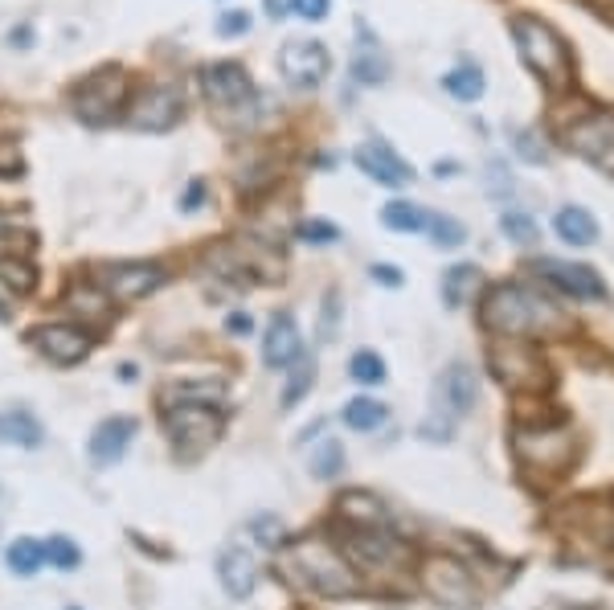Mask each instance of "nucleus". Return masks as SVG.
Wrapping results in <instances>:
<instances>
[{
  "mask_svg": "<svg viewBox=\"0 0 614 610\" xmlns=\"http://www.w3.org/2000/svg\"><path fill=\"white\" fill-rule=\"evenodd\" d=\"M484 324L496 336L508 340H529L541 332L561 328V308L541 295L537 287H524V283H496L484 299Z\"/></svg>",
  "mask_w": 614,
  "mask_h": 610,
  "instance_id": "obj_1",
  "label": "nucleus"
},
{
  "mask_svg": "<svg viewBox=\"0 0 614 610\" xmlns=\"http://www.w3.org/2000/svg\"><path fill=\"white\" fill-rule=\"evenodd\" d=\"M348 373L361 385H385V361L373 353V348H357L353 357H348Z\"/></svg>",
  "mask_w": 614,
  "mask_h": 610,
  "instance_id": "obj_35",
  "label": "nucleus"
},
{
  "mask_svg": "<svg viewBox=\"0 0 614 610\" xmlns=\"http://www.w3.org/2000/svg\"><path fill=\"white\" fill-rule=\"evenodd\" d=\"M299 238L303 242H332L336 238V226H328V222H303L299 226Z\"/></svg>",
  "mask_w": 614,
  "mask_h": 610,
  "instance_id": "obj_44",
  "label": "nucleus"
},
{
  "mask_svg": "<svg viewBox=\"0 0 614 610\" xmlns=\"http://www.w3.org/2000/svg\"><path fill=\"white\" fill-rule=\"evenodd\" d=\"M348 549H353L357 565L369 574L377 570H398V565L410 561V549L398 541V537H389L385 529H357L353 541H348Z\"/></svg>",
  "mask_w": 614,
  "mask_h": 610,
  "instance_id": "obj_17",
  "label": "nucleus"
},
{
  "mask_svg": "<svg viewBox=\"0 0 614 610\" xmlns=\"http://www.w3.org/2000/svg\"><path fill=\"white\" fill-rule=\"evenodd\" d=\"M418 582L430 602L447 606V610H471L479 602V582L467 565L451 553H430L418 570Z\"/></svg>",
  "mask_w": 614,
  "mask_h": 610,
  "instance_id": "obj_7",
  "label": "nucleus"
},
{
  "mask_svg": "<svg viewBox=\"0 0 614 610\" xmlns=\"http://www.w3.org/2000/svg\"><path fill=\"white\" fill-rule=\"evenodd\" d=\"M164 267L156 263H115L103 271V291L115 303H140L164 287Z\"/></svg>",
  "mask_w": 614,
  "mask_h": 610,
  "instance_id": "obj_12",
  "label": "nucleus"
},
{
  "mask_svg": "<svg viewBox=\"0 0 614 610\" xmlns=\"http://www.w3.org/2000/svg\"><path fill=\"white\" fill-rule=\"evenodd\" d=\"M33 267L25 258H0V283L9 287V295H29L33 291Z\"/></svg>",
  "mask_w": 614,
  "mask_h": 610,
  "instance_id": "obj_36",
  "label": "nucleus"
},
{
  "mask_svg": "<svg viewBox=\"0 0 614 610\" xmlns=\"http://www.w3.org/2000/svg\"><path fill=\"white\" fill-rule=\"evenodd\" d=\"M66 610H82V606H66Z\"/></svg>",
  "mask_w": 614,
  "mask_h": 610,
  "instance_id": "obj_50",
  "label": "nucleus"
},
{
  "mask_svg": "<svg viewBox=\"0 0 614 610\" xmlns=\"http://www.w3.org/2000/svg\"><path fill=\"white\" fill-rule=\"evenodd\" d=\"M226 328H234V332H250V320H246V316L238 312L234 320H226Z\"/></svg>",
  "mask_w": 614,
  "mask_h": 610,
  "instance_id": "obj_48",
  "label": "nucleus"
},
{
  "mask_svg": "<svg viewBox=\"0 0 614 610\" xmlns=\"http://www.w3.org/2000/svg\"><path fill=\"white\" fill-rule=\"evenodd\" d=\"M131 99V78L123 66H99L95 74H86L82 82H74L70 91V107L82 123H111Z\"/></svg>",
  "mask_w": 614,
  "mask_h": 610,
  "instance_id": "obj_6",
  "label": "nucleus"
},
{
  "mask_svg": "<svg viewBox=\"0 0 614 610\" xmlns=\"http://www.w3.org/2000/svg\"><path fill=\"white\" fill-rule=\"evenodd\" d=\"M381 226L398 230V234H418V230H426V213L418 205H410V201H389L381 209Z\"/></svg>",
  "mask_w": 614,
  "mask_h": 610,
  "instance_id": "obj_32",
  "label": "nucleus"
},
{
  "mask_svg": "<svg viewBox=\"0 0 614 610\" xmlns=\"http://www.w3.org/2000/svg\"><path fill=\"white\" fill-rule=\"evenodd\" d=\"M512 37H516L520 62L545 86H553V91L569 86V78H574V54H569L565 37L557 29H549L541 17H512Z\"/></svg>",
  "mask_w": 614,
  "mask_h": 610,
  "instance_id": "obj_3",
  "label": "nucleus"
},
{
  "mask_svg": "<svg viewBox=\"0 0 614 610\" xmlns=\"http://www.w3.org/2000/svg\"><path fill=\"white\" fill-rule=\"evenodd\" d=\"M164 430L181 455H205L222 439V414L213 406H168Z\"/></svg>",
  "mask_w": 614,
  "mask_h": 610,
  "instance_id": "obj_8",
  "label": "nucleus"
},
{
  "mask_svg": "<svg viewBox=\"0 0 614 610\" xmlns=\"http://www.w3.org/2000/svg\"><path fill=\"white\" fill-rule=\"evenodd\" d=\"M332 9V0H291V13H299L303 21H324Z\"/></svg>",
  "mask_w": 614,
  "mask_h": 610,
  "instance_id": "obj_42",
  "label": "nucleus"
},
{
  "mask_svg": "<svg viewBox=\"0 0 614 610\" xmlns=\"http://www.w3.org/2000/svg\"><path fill=\"white\" fill-rule=\"evenodd\" d=\"M426 234H430V242L438 250H455L467 238V230L455 222V217H447V213H426Z\"/></svg>",
  "mask_w": 614,
  "mask_h": 610,
  "instance_id": "obj_33",
  "label": "nucleus"
},
{
  "mask_svg": "<svg viewBox=\"0 0 614 610\" xmlns=\"http://www.w3.org/2000/svg\"><path fill=\"white\" fill-rule=\"evenodd\" d=\"M479 279H484V271L471 267V263L451 267V271L443 275V303H447V308H467L471 295H475V287H479Z\"/></svg>",
  "mask_w": 614,
  "mask_h": 610,
  "instance_id": "obj_25",
  "label": "nucleus"
},
{
  "mask_svg": "<svg viewBox=\"0 0 614 610\" xmlns=\"http://www.w3.org/2000/svg\"><path fill=\"white\" fill-rule=\"evenodd\" d=\"M340 512L361 529H381V520H385V504L377 496H369V492H344Z\"/></svg>",
  "mask_w": 614,
  "mask_h": 610,
  "instance_id": "obj_28",
  "label": "nucleus"
},
{
  "mask_svg": "<svg viewBox=\"0 0 614 610\" xmlns=\"http://www.w3.org/2000/svg\"><path fill=\"white\" fill-rule=\"evenodd\" d=\"M267 13H271V17H283V13H291V0H267Z\"/></svg>",
  "mask_w": 614,
  "mask_h": 610,
  "instance_id": "obj_47",
  "label": "nucleus"
},
{
  "mask_svg": "<svg viewBox=\"0 0 614 610\" xmlns=\"http://www.w3.org/2000/svg\"><path fill=\"white\" fill-rule=\"evenodd\" d=\"M353 160H357V168L365 172V177L377 181L381 189H406L414 181V168L402 156H393L389 148H381V144H361Z\"/></svg>",
  "mask_w": 614,
  "mask_h": 610,
  "instance_id": "obj_20",
  "label": "nucleus"
},
{
  "mask_svg": "<svg viewBox=\"0 0 614 610\" xmlns=\"http://www.w3.org/2000/svg\"><path fill=\"white\" fill-rule=\"evenodd\" d=\"M553 230H557V238L569 242V246H594V242H598V222H594V213L582 209V205L557 209Z\"/></svg>",
  "mask_w": 614,
  "mask_h": 610,
  "instance_id": "obj_22",
  "label": "nucleus"
},
{
  "mask_svg": "<svg viewBox=\"0 0 614 610\" xmlns=\"http://www.w3.org/2000/svg\"><path fill=\"white\" fill-rule=\"evenodd\" d=\"M279 70H283V78H287L291 86L316 91V86L328 78V70H332V58H328V50L320 46V41L307 37V41H291V46H283Z\"/></svg>",
  "mask_w": 614,
  "mask_h": 610,
  "instance_id": "obj_15",
  "label": "nucleus"
},
{
  "mask_svg": "<svg viewBox=\"0 0 614 610\" xmlns=\"http://www.w3.org/2000/svg\"><path fill=\"white\" fill-rule=\"evenodd\" d=\"M299 357H303V336H299V324H295L287 312L271 316L267 336H262V365H267V369H291Z\"/></svg>",
  "mask_w": 614,
  "mask_h": 610,
  "instance_id": "obj_19",
  "label": "nucleus"
},
{
  "mask_svg": "<svg viewBox=\"0 0 614 610\" xmlns=\"http://www.w3.org/2000/svg\"><path fill=\"white\" fill-rule=\"evenodd\" d=\"M181 107H185L181 86L156 82V86H144V91H140L136 99H131V107H127V123H131V127H140V132H168V127L181 119Z\"/></svg>",
  "mask_w": 614,
  "mask_h": 610,
  "instance_id": "obj_10",
  "label": "nucleus"
},
{
  "mask_svg": "<svg viewBox=\"0 0 614 610\" xmlns=\"http://www.w3.org/2000/svg\"><path fill=\"white\" fill-rule=\"evenodd\" d=\"M533 275L549 279L553 287H561L565 295L574 299H594V303H606V283L594 267L586 263H565V258H537L533 263Z\"/></svg>",
  "mask_w": 614,
  "mask_h": 610,
  "instance_id": "obj_14",
  "label": "nucleus"
},
{
  "mask_svg": "<svg viewBox=\"0 0 614 610\" xmlns=\"http://www.w3.org/2000/svg\"><path fill=\"white\" fill-rule=\"evenodd\" d=\"M500 230H504L516 246H533V242H537V222H533L529 213H512V209H508V213L500 217Z\"/></svg>",
  "mask_w": 614,
  "mask_h": 610,
  "instance_id": "obj_40",
  "label": "nucleus"
},
{
  "mask_svg": "<svg viewBox=\"0 0 614 610\" xmlns=\"http://www.w3.org/2000/svg\"><path fill=\"white\" fill-rule=\"evenodd\" d=\"M5 565L17 578H37V570L46 565V541H33V537H17L5 553Z\"/></svg>",
  "mask_w": 614,
  "mask_h": 610,
  "instance_id": "obj_26",
  "label": "nucleus"
},
{
  "mask_svg": "<svg viewBox=\"0 0 614 610\" xmlns=\"http://www.w3.org/2000/svg\"><path fill=\"white\" fill-rule=\"evenodd\" d=\"M0 443L33 451V447L46 443V426H41L33 414H25V410H9V414H0Z\"/></svg>",
  "mask_w": 614,
  "mask_h": 610,
  "instance_id": "obj_23",
  "label": "nucleus"
},
{
  "mask_svg": "<svg viewBox=\"0 0 614 610\" xmlns=\"http://www.w3.org/2000/svg\"><path fill=\"white\" fill-rule=\"evenodd\" d=\"M107 303H111V299H107V291H103L99 283H95V287H91V283H74V287L66 291V308H70L74 316H82V320H99V316L107 312Z\"/></svg>",
  "mask_w": 614,
  "mask_h": 610,
  "instance_id": "obj_30",
  "label": "nucleus"
},
{
  "mask_svg": "<svg viewBox=\"0 0 614 610\" xmlns=\"http://www.w3.org/2000/svg\"><path fill=\"white\" fill-rule=\"evenodd\" d=\"M29 344L54 365H78L91 353V332H82L78 324H41L29 332Z\"/></svg>",
  "mask_w": 614,
  "mask_h": 610,
  "instance_id": "obj_16",
  "label": "nucleus"
},
{
  "mask_svg": "<svg viewBox=\"0 0 614 610\" xmlns=\"http://www.w3.org/2000/svg\"><path fill=\"white\" fill-rule=\"evenodd\" d=\"M201 91L205 99L217 107V111H226V115H238V111H250L254 107V82L250 74L238 66V62H213L205 66L201 74Z\"/></svg>",
  "mask_w": 614,
  "mask_h": 610,
  "instance_id": "obj_9",
  "label": "nucleus"
},
{
  "mask_svg": "<svg viewBox=\"0 0 614 610\" xmlns=\"http://www.w3.org/2000/svg\"><path fill=\"white\" fill-rule=\"evenodd\" d=\"M217 33H222V37L250 33V13H226V17H217Z\"/></svg>",
  "mask_w": 614,
  "mask_h": 610,
  "instance_id": "obj_43",
  "label": "nucleus"
},
{
  "mask_svg": "<svg viewBox=\"0 0 614 610\" xmlns=\"http://www.w3.org/2000/svg\"><path fill=\"white\" fill-rule=\"evenodd\" d=\"M136 430H140V422H136V418H127V414H111V418H103V422L91 430V463H95V467H111V463H119V459L127 455L131 439H136Z\"/></svg>",
  "mask_w": 614,
  "mask_h": 610,
  "instance_id": "obj_18",
  "label": "nucleus"
},
{
  "mask_svg": "<svg viewBox=\"0 0 614 610\" xmlns=\"http://www.w3.org/2000/svg\"><path fill=\"white\" fill-rule=\"evenodd\" d=\"M385 74H389L385 54H377V50H361V54L353 58V78H357L361 86H381Z\"/></svg>",
  "mask_w": 614,
  "mask_h": 610,
  "instance_id": "obj_37",
  "label": "nucleus"
},
{
  "mask_svg": "<svg viewBox=\"0 0 614 610\" xmlns=\"http://www.w3.org/2000/svg\"><path fill=\"white\" fill-rule=\"evenodd\" d=\"M33 234L25 226H9V222H0V258H25L33 250Z\"/></svg>",
  "mask_w": 614,
  "mask_h": 610,
  "instance_id": "obj_38",
  "label": "nucleus"
},
{
  "mask_svg": "<svg viewBox=\"0 0 614 610\" xmlns=\"http://www.w3.org/2000/svg\"><path fill=\"white\" fill-rule=\"evenodd\" d=\"M78 561H82V549L70 537H50L46 541V565H54V570H78Z\"/></svg>",
  "mask_w": 614,
  "mask_h": 610,
  "instance_id": "obj_39",
  "label": "nucleus"
},
{
  "mask_svg": "<svg viewBox=\"0 0 614 610\" xmlns=\"http://www.w3.org/2000/svg\"><path fill=\"white\" fill-rule=\"evenodd\" d=\"M430 402H434L430 418L418 426V434H422V439H434V443H447L451 426L459 418H467L475 410V402H479V377H475V369L463 365V361L447 365L443 373H438V381H434V398Z\"/></svg>",
  "mask_w": 614,
  "mask_h": 610,
  "instance_id": "obj_4",
  "label": "nucleus"
},
{
  "mask_svg": "<svg viewBox=\"0 0 614 610\" xmlns=\"http://www.w3.org/2000/svg\"><path fill=\"white\" fill-rule=\"evenodd\" d=\"M307 471H312L316 479H336V475L344 471V447H340L336 439H324V443L312 451V459H307Z\"/></svg>",
  "mask_w": 614,
  "mask_h": 610,
  "instance_id": "obj_34",
  "label": "nucleus"
},
{
  "mask_svg": "<svg viewBox=\"0 0 614 610\" xmlns=\"http://www.w3.org/2000/svg\"><path fill=\"white\" fill-rule=\"evenodd\" d=\"M344 426L348 430H361V434H369V430H377V426H385V418H389V406L385 402H377V398H353L344 406Z\"/></svg>",
  "mask_w": 614,
  "mask_h": 610,
  "instance_id": "obj_29",
  "label": "nucleus"
},
{
  "mask_svg": "<svg viewBox=\"0 0 614 610\" xmlns=\"http://www.w3.org/2000/svg\"><path fill=\"white\" fill-rule=\"evenodd\" d=\"M164 402L168 406H213V410H222V402H226V385L222 381H177L164 394Z\"/></svg>",
  "mask_w": 614,
  "mask_h": 610,
  "instance_id": "obj_24",
  "label": "nucleus"
},
{
  "mask_svg": "<svg viewBox=\"0 0 614 610\" xmlns=\"http://www.w3.org/2000/svg\"><path fill=\"white\" fill-rule=\"evenodd\" d=\"M443 86H447V95L451 99H459V103H475V99H484V70H479L475 62H459L447 78H443Z\"/></svg>",
  "mask_w": 614,
  "mask_h": 610,
  "instance_id": "obj_27",
  "label": "nucleus"
},
{
  "mask_svg": "<svg viewBox=\"0 0 614 610\" xmlns=\"http://www.w3.org/2000/svg\"><path fill=\"white\" fill-rule=\"evenodd\" d=\"M250 533L267 545V549H279L283 545V520L279 516H254L250 520Z\"/></svg>",
  "mask_w": 614,
  "mask_h": 610,
  "instance_id": "obj_41",
  "label": "nucleus"
},
{
  "mask_svg": "<svg viewBox=\"0 0 614 610\" xmlns=\"http://www.w3.org/2000/svg\"><path fill=\"white\" fill-rule=\"evenodd\" d=\"M136 373H140L136 365H119V377H123V381H131V377H136Z\"/></svg>",
  "mask_w": 614,
  "mask_h": 610,
  "instance_id": "obj_49",
  "label": "nucleus"
},
{
  "mask_svg": "<svg viewBox=\"0 0 614 610\" xmlns=\"http://www.w3.org/2000/svg\"><path fill=\"white\" fill-rule=\"evenodd\" d=\"M516 459L529 475L553 479V475H565L569 463L578 459V439H574V430H565V426L516 430Z\"/></svg>",
  "mask_w": 614,
  "mask_h": 610,
  "instance_id": "obj_5",
  "label": "nucleus"
},
{
  "mask_svg": "<svg viewBox=\"0 0 614 610\" xmlns=\"http://www.w3.org/2000/svg\"><path fill=\"white\" fill-rule=\"evenodd\" d=\"M492 373L512 389H541L549 381V369L533 344H500L492 353Z\"/></svg>",
  "mask_w": 614,
  "mask_h": 610,
  "instance_id": "obj_13",
  "label": "nucleus"
},
{
  "mask_svg": "<svg viewBox=\"0 0 614 610\" xmlns=\"http://www.w3.org/2000/svg\"><path fill=\"white\" fill-rule=\"evenodd\" d=\"M205 197H209L205 181H193V185L181 193V213H193V209H201V205H205Z\"/></svg>",
  "mask_w": 614,
  "mask_h": 610,
  "instance_id": "obj_45",
  "label": "nucleus"
},
{
  "mask_svg": "<svg viewBox=\"0 0 614 610\" xmlns=\"http://www.w3.org/2000/svg\"><path fill=\"white\" fill-rule=\"evenodd\" d=\"M217 578H222V590L230 598H238V602L250 598L254 586H258V561H254V553L242 549V545L222 549V557H217Z\"/></svg>",
  "mask_w": 614,
  "mask_h": 610,
  "instance_id": "obj_21",
  "label": "nucleus"
},
{
  "mask_svg": "<svg viewBox=\"0 0 614 610\" xmlns=\"http://www.w3.org/2000/svg\"><path fill=\"white\" fill-rule=\"evenodd\" d=\"M312 381H316V357L303 353V357L291 365V377H287V385H283V410L299 406L307 394H312Z\"/></svg>",
  "mask_w": 614,
  "mask_h": 610,
  "instance_id": "obj_31",
  "label": "nucleus"
},
{
  "mask_svg": "<svg viewBox=\"0 0 614 610\" xmlns=\"http://www.w3.org/2000/svg\"><path fill=\"white\" fill-rule=\"evenodd\" d=\"M369 275H373V279H377L381 287H402V283H406V275H402L398 267H385V263H377V267H373Z\"/></svg>",
  "mask_w": 614,
  "mask_h": 610,
  "instance_id": "obj_46",
  "label": "nucleus"
},
{
  "mask_svg": "<svg viewBox=\"0 0 614 610\" xmlns=\"http://www.w3.org/2000/svg\"><path fill=\"white\" fill-rule=\"evenodd\" d=\"M561 144L578 152L582 160H594L598 168H614V115H586L574 127H565Z\"/></svg>",
  "mask_w": 614,
  "mask_h": 610,
  "instance_id": "obj_11",
  "label": "nucleus"
},
{
  "mask_svg": "<svg viewBox=\"0 0 614 610\" xmlns=\"http://www.w3.org/2000/svg\"><path fill=\"white\" fill-rule=\"evenodd\" d=\"M283 570L291 574V582L316 590L324 598H353L361 590V578H357L353 565H348V557L320 537L295 541L283 553Z\"/></svg>",
  "mask_w": 614,
  "mask_h": 610,
  "instance_id": "obj_2",
  "label": "nucleus"
}]
</instances>
